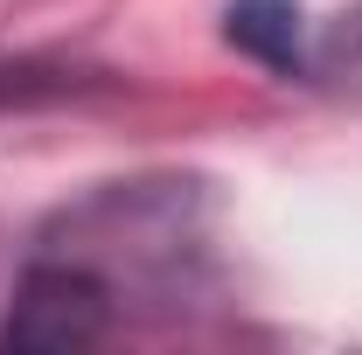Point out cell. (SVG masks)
I'll use <instances>...</instances> for the list:
<instances>
[{"mask_svg":"<svg viewBox=\"0 0 362 355\" xmlns=\"http://www.w3.org/2000/svg\"><path fill=\"white\" fill-rule=\"evenodd\" d=\"M230 42H244L265 63H293L300 56V7L293 0H237L230 7Z\"/></svg>","mask_w":362,"mask_h":355,"instance_id":"obj_2","label":"cell"},{"mask_svg":"<svg viewBox=\"0 0 362 355\" xmlns=\"http://www.w3.org/2000/svg\"><path fill=\"white\" fill-rule=\"evenodd\" d=\"M105 334V286L84 272H28L14 313H7V342L14 349H90Z\"/></svg>","mask_w":362,"mask_h":355,"instance_id":"obj_1","label":"cell"}]
</instances>
